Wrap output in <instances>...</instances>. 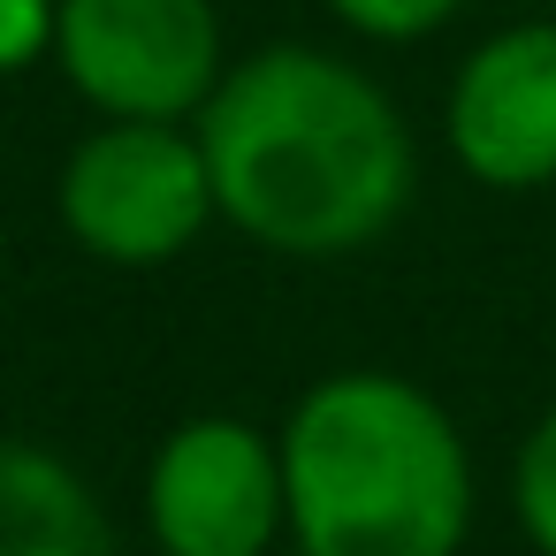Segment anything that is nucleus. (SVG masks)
I'll use <instances>...</instances> for the list:
<instances>
[{"label": "nucleus", "mask_w": 556, "mask_h": 556, "mask_svg": "<svg viewBox=\"0 0 556 556\" xmlns=\"http://www.w3.org/2000/svg\"><path fill=\"white\" fill-rule=\"evenodd\" d=\"M450 153L495 191L556 184V24H510L450 85Z\"/></svg>", "instance_id": "obj_6"}, {"label": "nucleus", "mask_w": 556, "mask_h": 556, "mask_svg": "<svg viewBox=\"0 0 556 556\" xmlns=\"http://www.w3.org/2000/svg\"><path fill=\"white\" fill-rule=\"evenodd\" d=\"M510 510L526 526V541L541 556H556V404L541 412V427L518 442V465H510Z\"/></svg>", "instance_id": "obj_8"}, {"label": "nucleus", "mask_w": 556, "mask_h": 556, "mask_svg": "<svg viewBox=\"0 0 556 556\" xmlns=\"http://www.w3.org/2000/svg\"><path fill=\"white\" fill-rule=\"evenodd\" d=\"M214 206L267 252L374 244L412 199V130L374 77L313 47H267L199 108Z\"/></svg>", "instance_id": "obj_1"}, {"label": "nucleus", "mask_w": 556, "mask_h": 556, "mask_svg": "<svg viewBox=\"0 0 556 556\" xmlns=\"http://www.w3.org/2000/svg\"><path fill=\"white\" fill-rule=\"evenodd\" d=\"M54 54L100 115L184 123L222 85L214 0H62Z\"/></svg>", "instance_id": "obj_4"}, {"label": "nucleus", "mask_w": 556, "mask_h": 556, "mask_svg": "<svg viewBox=\"0 0 556 556\" xmlns=\"http://www.w3.org/2000/svg\"><path fill=\"white\" fill-rule=\"evenodd\" d=\"M0 556H115L100 495L47 442L0 434Z\"/></svg>", "instance_id": "obj_7"}, {"label": "nucleus", "mask_w": 556, "mask_h": 556, "mask_svg": "<svg viewBox=\"0 0 556 556\" xmlns=\"http://www.w3.org/2000/svg\"><path fill=\"white\" fill-rule=\"evenodd\" d=\"M54 24H62V0H0V77L31 70L54 47Z\"/></svg>", "instance_id": "obj_10"}, {"label": "nucleus", "mask_w": 556, "mask_h": 556, "mask_svg": "<svg viewBox=\"0 0 556 556\" xmlns=\"http://www.w3.org/2000/svg\"><path fill=\"white\" fill-rule=\"evenodd\" d=\"M282 495L298 556H457L472 526V457L457 419L404 374H328L298 396Z\"/></svg>", "instance_id": "obj_2"}, {"label": "nucleus", "mask_w": 556, "mask_h": 556, "mask_svg": "<svg viewBox=\"0 0 556 556\" xmlns=\"http://www.w3.org/2000/svg\"><path fill=\"white\" fill-rule=\"evenodd\" d=\"M328 9L366 39H427L457 16V0H328Z\"/></svg>", "instance_id": "obj_9"}, {"label": "nucleus", "mask_w": 556, "mask_h": 556, "mask_svg": "<svg viewBox=\"0 0 556 556\" xmlns=\"http://www.w3.org/2000/svg\"><path fill=\"white\" fill-rule=\"evenodd\" d=\"M146 518L161 556H267L290 526L282 442L244 419H184L146 465Z\"/></svg>", "instance_id": "obj_5"}, {"label": "nucleus", "mask_w": 556, "mask_h": 556, "mask_svg": "<svg viewBox=\"0 0 556 556\" xmlns=\"http://www.w3.org/2000/svg\"><path fill=\"white\" fill-rule=\"evenodd\" d=\"M214 168L199 130L108 115L62 168V222L92 260L161 267L214 222Z\"/></svg>", "instance_id": "obj_3"}]
</instances>
